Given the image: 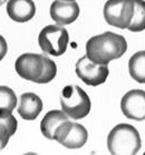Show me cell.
<instances>
[{"label":"cell","instance_id":"7a4b0ae2","mask_svg":"<svg viewBox=\"0 0 145 155\" xmlns=\"http://www.w3.org/2000/svg\"><path fill=\"white\" fill-rule=\"evenodd\" d=\"M141 144L140 133L130 124H118L107 136V148L113 155H135Z\"/></svg>","mask_w":145,"mask_h":155},{"label":"cell","instance_id":"277c9868","mask_svg":"<svg viewBox=\"0 0 145 155\" xmlns=\"http://www.w3.org/2000/svg\"><path fill=\"white\" fill-rule=\"evenodd\" d=\"M69 36L67 30L60 25L46 26L38 36L40 49L47 55L58 57L65 54L67 49Z\"/></svg>","mask_w":145,"mask_h":155},{"label":"cell","instance_id":"ac0fdd59","mask_svg":"<svg viewBox=\"0 0 145 155\" xmlns=\"http://www.w3.org/2000/svg\"><path fill=\"white\" fill-rule=\"evenodd\" d=\"M57 74V66L53 60L48 57H44V71L41 76L37 81V84H47L56 77Z\"/></svg>","mask_w":145,"mask_h":155},{"label":"cell","instance_id":"2e32d148","mask_svg":"<svg viewBox=\"0 0 145 155\" xmlns=\"http://www.w3.org/2000/svg\"><path fill=\"white\" fill-rule=\"evenodd\" d=\"M17 120L10 115L6 118H0V150H4L7 146L10 137L17 130Z\"/></svg>","mask_w":145,"mask_h":155},{"label":"cell","instance_id":"7c38bea8","mask_svg":"<svg viewBox=\"0 0 145 155\" xmlns=\"http://www.w3.org/2000/svg\"><path fill=\"white\" fill-rule=\"evenodd\" d=\"M67 120H69V117L63 110H58V109L50 110L41 120L40 130L46 138L54 140V135H55L56 130Z\"/></svg>","mask_w":145,"mask_h":155},{"label":"cell","instance_id":"30bf717a","mask_svg":"<svg viewBox=\"0 0 145 155\" xmlns=\"http://www.w3.org/2000/svg\"><path fill=\"white\" fill-rule=\"evenodd\" d=\"M7 14L16 22H27L35 16L36 6L32 0H9Z\"/></svg>","mask_w":145,"mask_h":155},{"label":"cell","instance_id":"ba28073f","mask_svg":"<svg viewBox=\"0 0 145 155\" xmlns=\"http://www.w3.org/2000/svg\"><path fill=\"white\" fill-rule=\"evenodd\" d=\"M120 108L124 116L134 120H145V91L133 89L122 97Z\"/></svg>","mask_w":145,"mask_h":155},{"label":"cell","instance_id":"8992f818","mask_svg":"<svg viewBox=\"0 0 145 155\" xmlns=\"http://www.w3.org/2000/svg\"><path fill=\"white\" fill-rule=\"evenodd\" d=\"M110 71L107 65L95 64L87 56H83L76 63V75L88 86H98L106 81Z\"/></svg>","mask_w":145,"mask_h":155},{"label":"cell","instance_id":"9a60e30c","mask_svg":"<svg viewBox=\"0 0 145 155\" xmlns=\"http://www.w3.org/2000/svg\"><path fill=\"white\" fill-rule=\"evenodd\" d=\"M17 106V96L8 86H0V118H6L12 115Z\"/></svg>","mask_w":145,"mask_h":155},{"label":"cell","instance_id":"5bb4252c","mask_svg":"<svg viewBox=\"0 0 145 155\" xmlns=\"http://www.w3.org/2000/svg\"><path fill=\"white\" fill-rule=\"evenodd\" d=\"M128 73L135 81L145 84V50L135 53L130 58Z\"/></svg>","mask_w":145,"mask_h":155},{"label":"cell","instance_id":"4fadbf2b","mask_svg":"<svg viewBox=\"0 0 145 155\" xmlns=\"http://www.w3.org/2000/svg\"><path fill=\"white\" fill-rule=\"evenodd\" d=\"M88 138V133L85 127L78 123H71V128L68 130L64 137L58 143L67 148H81L86 144Z\"/></svg>","mask_w":145,"mask_h":155},{"label":"cell","instance_id":"e0dca14e","mask_svg":"<svg viewBox=\"0 0 145 155\" xmlns=\"http://www.w3.org/2000/svg\"><path fill=\"white\" fill-rule=\"evenodd\" d=\"M128 30L133 32L143 31L145 29V1L134 0V12L132 17Z\"/></svg>","mask_w":145,"mask_h":155},{"label":"cell","instance_id":"6da1fadb","mask_svg":"<svg viewBox=\"0 0 145 155\" xmlns=\"http://www.w3.org/2000/svg\"><path fill=\"white\" fill-rule=\"evenodd\" d=\"M127 50V41L122 35L107 31L93 36L86 42V56L95 64L108 65Z\"/></svg>","mask_w":145,"mask_h":155},{"label":"cell","instance_id":"3957f363","mask_svg":"<svg viewBox=\"0 0 145 155\" xmlns=\"http://www.w3.org/2000/svg\"><path fill=\"white\" fill-rule=\"evenodd\" d=\"M61 110L73 120H81L91 112L92 103L87 93L76 85L64 87L60 97Z\"/></svg>","mask_w":145,"mask_h":155},{"label":"cell","instance_id":"ffe728a7","mask_svg":"<svg viewBox=\"0 0 145 155\" xmlns=\"http://www.w3.org/2000/svg\"><path fill=\"white\" fill-rule=\"evenodd\" d=\"M6 1H7V0H0V6H2V5L6 2Z\"/></svg>","mask_w":145,"mask_h":155},{"label":"cell","instance_id":"52a82bcc","mask_svg":"<svg viewBox=\"0 0 145 155\" xmlns=\"http://www.w3.org/2000/svg\"><path fill=\"white\" fill-rule=\"evenodd\" d=\"M44 57L38 54H22L16 59V71L26 81L37 83L44 71Z\"/></svg>","mask_w":145,"mask_h":155},{"label":"cell","instance_id":"5b68a950","mask_svg":"<svg viewBox=\"0 0 145 155\" xmlns=\"http://www.w3.org/2000/svg\"><path fill=\"white\" fill-rule=\"evenodd\" d=\"M134 12V0H108L104 6V18L110 26L126 29Z\"/></svg>","mask_w":145,"mask_h":155},{"label":"cell","instance_id":"44dd1931","mask_svg":"<svg viewBox=\"0 0 145 155\" xmlns=\"http://www.w3.org/2000/svg\"><path fill=\"white\" fill-rule=\"evenodd\" d=\"M64 1H75V0H64Z\"/></svg>","mask_w":145,"mask_h":155},{"label":"cell","instance_id":"8fae6325","mask_svg":"<svg viewBox=\"0 0 145 155\" xmlns=\"http://www.w3.org/2000/svg\"><path fill=\"white\" fill-rule=\"evenodd\" d=\"M43 110V101L34 93H25L20 97L18 114L22 120H34Z\"/></svg>","mask_w":145,"mask_h":155},{"label":"cell","instance_id":"9c48e42d","mask_svg":"<svg viewBox=\"0 0 145 155\" xmlns=\"http://www.w3.org/2000/svg\"><path fill=\"white\" fill-rule=\"evenodd\" d=\"M50 17L60 26L71 25L79 16V6L76 1L55 0L50 6Z\"/></svg>","mask_w":145,"mask_h":155},{"label":"cell","instance_id":"d6986e66","mask_svg":"<svg viewBox=\"0 0 145 155\" xmlns=\"http://www.w3.org/2000/svg\"><path fill=\"white\" fill-rule=\"evenodd\" d=\"M7 51H8L7 41H6V39L2 36L0 35V61L4 59L5 56L7 55Z\"/></svg>","mask_w":145,"mask_h":155}]
</instances>
